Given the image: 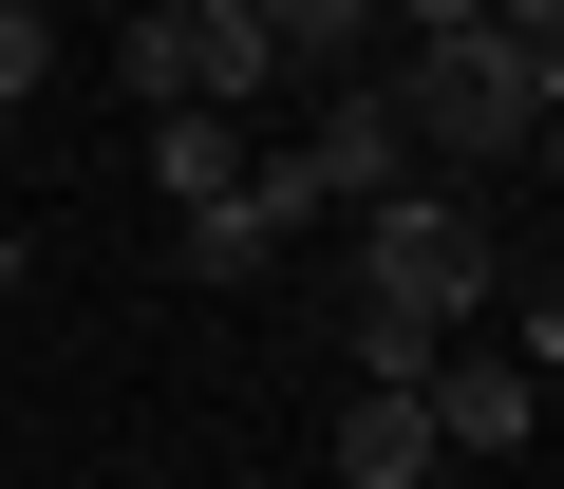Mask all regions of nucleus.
Here are the masks:
<instances>
[{
  "mask_svg": "<svg viewBox=\"0 0 564 489\" xmlns=\"http://www.w3.org/2000/svg\"><path fill=\"white\" fill-rule=\"evenodd\" d=\"M377 95H395L414 170H452V188H489V170H508V151L545 132V57H527L508 20H489V39H414V57H395Z\"/></svg>",
  "mask_w": 564,
  "mask_h": 489,
  "instance_id": "nucleus-1",
  "label": "nucleus"
},
{
  "mask_svg": "<svg viewBox=\"0 0 564 489\" xmlns=\"http://www.w3.org/2000/svg\"><path fill=\"white\" fill-rule=\"evenodd\" d=\"M358 283H377V302H433V320L470 339V320H489V207H470L452 170L377 188V207H358Z\"/></svg>",
  "mask_w": 564,
  "mask_h": 489,
  "instance_id": "nucleus-2",
  "label": "nucleus"
},
{
  "mask_svg": "<svg viewBox=\"0 0 564 489\" xmlns=\"http://www.w3.org/2000/svg\"><path fill=\"white\" fill-rule=\"evenodd\" d=\"M282 226H321V170H302V151L188 207V283H263V264H282Z\"/></svg>",
  "mask_w": 564,
  "mask_h": 489,
  "instance_id": "nucleus-3",
  "label": "nucleus"
},
{
  "mask_svg": "<svg viewBox=\"0 0 564 489\" xmlns=\"http://www.w3.org/2000/svg\"><path fill=\"white\" fill-rule=\"evenodd\" d=\"M302 170H321V207H339V226H358L377 188H414V132H395V95H377V76H339V95H321V132H302Z\"/></svg>",
  "mask_w": 564,
  "mask_h": 489,
  "instance_id": "nucleus-4",
  "label": "nucleus"
},
{
  "mask_svg": "<svg viewBox=\"0 0 564 489\" xmlns=\"http://www.w3.org/2000/svg\"><path fill=\"white\" fill-rule=\"evenodd\" d=\"M414 395H433V433H452V452H527V414H545V377H527V358H489V339H452Z\"/></svg>",
  "mask_w": 564,
  "mask_h": 489,
  "instance_id": "nucleus-5",
  "label": "nucleus"
},
{
  "mask_svg": "<svg viewBox=\"0 0 564 489\" xmlns=\"http://www.w3.org/2000/svg\"><path fill=\"white\" fill-rule=\"evenodd\" d=\"M151 20H170V76H188V95H207V113H226V95H263V76H282V39H263V20H245V0H151Z\"/></svg>",
  "mask_w": 564,
  "mask_h": 489,
  "instance_id": "nucleus-6",
  "label": "nucleus"
},
{
  "mask_svg": "<svg viewBox=\"0 0 564 489\" xmlns=\"http://www.w3.org/2000/svg\"><path fill=\"white\" fill-rule=\"evenodd\" d=\"M433 470H452L433 395H339V489H433Z\"/></svg>",
  "mask_w": 564,
  "mask_h": 489,
  "instance_id": "nucleus-7",
  "label": "nucleus"
},
{
  "mask_svg": "<svg viewBox=\"0 0 564 489\" xmlns=\"http://www.w3.org/2000/svg\"><path fill=\"white\" fill-rule=\"evenodd\" d=\"M151 188H170V207H207V188H245V132H226L207 95H170V113H151Z\"/></svg>",
  "mask_w": 564,
  "mask_h": 489,
  "instance_id": "nucleus-8",
  "label": "nucleus"
},
{
  "mask_svg": "<svg viewBox=\"0 0 564 489\" xmlns=\"http://www.w3.org/2000/svg\"><path fill=\"white\" fill-rule=\"evenodd\" d=\"M433 358H452V320H433V302H377V283H358V395H414Z\"/></svg>",
  "mask_w": 564,
  "mask_h": 489,
  "instance_id": "nucleus-9",
  "label": "nucleus"
},
{
  "mask_svg": "<svg viewBox=\"0 0 564 489\" xmlns=\"http://www.w3.org/2000/svg\"><path fill=\"white\" fill-rule=\"evenodd\" d=\"M245 20L282 39V76H321V57L358 76V39H377V0H245Z\"/></svg>",
  "mask_w": 564,
  "mask_h": 489,
  "instance_id": "nucleus-10",
  "label": "nucleus"
},
{
  "mask_svg": "<svg viewBox=\"0 0 564 489\" xmlns=\"http://www.w3.org/2000/svg\"><path fill=\"white\" fill-rule=\"evenodd\" d=\"M39 57H57V20H39V0H0V132H20V95H39Z\"/></svg>",
  "mask_w": 564,
  "mask_h": 489,
  "instance_id": "nucleus-11",
  "label": "nucleus"
},
{
  "mask_svg": "<svg viewBox=\"0 0 564 489\" xmlns=\"http://www.w3.org/2000/svg\"><path fill=\"white\" fill-rule=\"evenodd\" d=\"M508 358H527V377H564V264L527 283V339H508Z\"/></svg>",
  "mask_w": 564,
  "mask_h": 489,
  "instance_id": "nucleus-12",
  "label": "nucleus"
},
{
  "mask_svg": "<svg viewBox=\"0 0 564 489\" xmlns=\"http://www.w3.org/2000/svg\"><path fill=\"white\" fill-rule=\"evenodd\" d=\"M377 20H414V39H489V0H377Z\"/></svg>",
  "mask_w": 564,
  "mask_h": 489,
  "instance_id": "nucleus-13",
  "label": "nucleus"
},
{
  "mask_svg": "<svg viewBox=\"0 0 564 489\" xmlns=\"http://www.w3.org/2000/svg\"><path fill=\"white\" fill-rule=\"evenodd\" d=\"M489 20H508V39H545V20H564V0H489Z\"/></svg>",
  "mask_w": 564,
  "mask_h": 489,
  "instance_id": "nucleus-14",
  "label": "nucleus"
},
{
  "mask_svg": "<svg viewBox=\"0 0 564 489\" xmlns=\"http://www.w3.org/2000/svg\"><path fill=\"white\" fill-rule=\"evenodd\" d=\"M527 57H545V113H564V20H545V39H527Z\"/></svg>",
  "mask_w": 564,
  "mask_h": 489,
  "instance_id": "nucleus-15",
  "label": "nucleus"
},
{
  "mask_svg": "<svg viewBox=\"0 0 564 489\" xmlns=\"http://www.w3.org/2000/svg\"><path fill=\"white\" fill-rule=\"evenodd\" d=\"M527 151H545V188H564V113H545V132H527Z\"/></svg>",
  "mask_w": 564,
  "mask_h": 489,
  "instance_id": "nucleus-16",
  "label": "nucleus"
},
{
  "mask_svg": "<svg viewBox=\"0 0 564 489\" xmlns=\"http://www.w3.org/2000/svg\"><path fill=\"white\" fill-rule=\"evenodd\" d=\"M0 283H20V244H0Z\"/></svg>",
  "mask_w": 564,
  "mask_h": 489,
  "instance_id": "nucleus-17",
  "label": "nucleus"
}]
</instances>
